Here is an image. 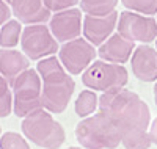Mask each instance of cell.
Returning a JSON list of instances; mask_svg holds the SVG:
<instances>
[{
  "label": "cell",
  "instance_id": "obj_1",
  "mask_svg": "<svg viewBox=\"0 0 157 149\" xmlns=\"http://www.w3.org/2000/svg\"><path fill=\"white\" fill-rule=\"evenodd\" d=\"M98 112L107 115L121 133V144L126 149H149V105L137 93L126 88L104 91L99 96Z\"/></svg>",
  "mask_w": 157,
  "mask_h": 149
},
{
  "label": "cell",
  "instance_id": "obj_2",
  "mask_svg": "<svg viewBox=\"0 0 157 149\" xmlns=\"http://www.w3.org/2000/svg\"><path fill=\"white\" fill-rule=\"evenodd\" d=\"M36 71L43 80L41 104L50 113H63L69 105L75 90V82L71 74L64 69L57 55H50L39 60Z\"/></svg>",
  "mask_w": 157,
  "mask_h": 149
},
{
  "label": "cell",
  "instance_id": "obj_3",
  "mask_svg": "<svg viewBox=\"0 0 157 149\" xmlns=\"http://www.w3.org/2000/svg\"><path fill=\"white\" fill-rule=\"evenodd\" d=\"M75 138L83 149H115L121 144L116 124L101 112L82 118L75 126Z\"/></svg>",
  "mask_w": 157,
  "mask_h": 149
},
{
  "label": "cell",
  "instance_id": "obj_4",
  "mask_svg": "<svg viewBox=\"0 0 157 149\" xmlns=\"http://www.w3.org/2000/svg\"><path fill=\"white\" fill-rule=\"evenodd\" d=\"M24 137L33 144L44 149H58L66 141V132L63 126L54 119L46 108L32 112L24 118L21 124Z\"/></svg>",
  "mask_w": 157,
  "mask_h": 149
},
{
  "label": "cell",
  "instance_id": "obj_5",
  "mask_svg": "<svg viewBox=\"0 0 157 149\" xmlns=\"http://www.w3.org/2000/svg\"><path fill=\"white\" fill-rule=\"evenodd\" d=\"M13 90V112L17 118H25L35 110L43 108V80L36 69H25L10 83Z\"/></svg>",
  "mask_w": 157,
  "mask_h": 149
},
{
  "label": "cell",
  "instance_id": "obj_6",
  "mask_svg": "<svg viewBox=\"0 0 157 149\" xmlns=\"http://www.w3.org/2000/svg\"><path fill=\"white\" fill-rule=\"evenodd\" d=\"M129 82V72L124 64H113L104 60H94L82 72V83L94 91H110L124 88Z\"/></svg>",
  "mask_w": 157,
  "mask_h": 149
},
{
  "label": "cell",
  "instance_id": "obj_7",
  "mask_svg": "<svg viewBox=\"0 0 157 149\" xmlns=\"http://www.w3.org/2000/svg\"><path fill=\"white\" fill-rule=\"evenodd\" d=\"M21 47L32 61L55 55L60 49L58 41L50 33L49 25L44 24H32L25 27L21 36Z\"/></svg>",
  "mask_w": 157,
  "mask_h": 149
},
{
  "label": "cell",
  "instance_id": "obj_8",
  "mask_svg": "<svg viewBox=\"0 0 157 149\" xmlns=\"http://www.w3.org/2000/svg\"><path fill=\"white\" fill-rule=\"evenodd\" d=\"M116 29L118 33L129 41L149 44L157 38V19L154 16H145L126 10L120 13Z\"/></svg>",
  "mask_w": 157,
  "mask_h": 149
},
{
  "label": "cell",
  "instance_id": "obj_9",
  "mask_svg": "<svg viewBox=\"0 0 157 149\" xmlns=\"http://www.w3.org/2000/svg\"><path fill=\"white\" fill-rule=\"evenodd\" d=\"M96 47L82 36L63 43V46L58 49V58L71 75H80L96 60Z\"/></svg>",
  "mask_w": 157,
  "mask_h": 149
},
{
  "label": "cell",
  "instance_id": "obj_10",
  "mask_svg": "<svg viewBox=\"0 0 157 149\" xmlns=\"http://www.w3.org/2000/svg\"><path fill=\"white\" fill-rule=\"evenodd\" d=\"M82 10L74 6L54 13L49 19V29L58 43H66L82 35Z\"/></svg>",
  "mask_w": 157,
  "mask_h": 149
},
{
  "label": "cell",
  "instance_id": "obj_11",
  "mask_svg": "<svg viewBox=\"0 0 157 149\" xmlns=\"http://www.w3.org/2000/svg\"><path fill=\"white\" fill-rule=\"evenodd\" d=\"M118 17L120 13L113 11L107 16H83V24H82V35L88 43H91L94 47L101 46L105 39H109L116 25H118Z\"/></svg>",
  "mask_w": 157,
  "mask_h": 149
},
{
  "label": "cell",
  "instance_id": "obj_12",
  "mask_svg": "<svg viewBox=\"0 0 157 149\" xmlns=\"http://www.w3.org/2000/svg\"><path fill=\"white\" fill-rule=\"evenodd\" d=\"M130 66L135 78L145 83L157 82V49L149 44H141L135 47L132 57H130Z\"/></svg>",
  "mask_w": 157,
  "mask_h": 149
},
{
  "label": "cell",
  "instance_id": "obj_13",
  "mask_svg": "<svg viewBox=\"0 0 157 149\" xmlns=\"http://www.w3.org/2000/svg\"><path fill=\"white\" fill-rule=\"evenodd\" d=\"M135 50V43L126 39L120 33H113L98 49V57L107 63L126 64Z\"/></svg>",
  "mask_w": 157,
  "mask_h": 149
},
{
  "label": "cell",
  "instance_id": "obj_14",
  "mask_svg": "<svg viewBox=\"0 0 157 149\" xmlns=\"http://www.w3.org/2000/svg\"><path fill=\"white\" fill-rule=\"evenodd\" d=\"M11 13L21 24H46L52 17V11L43 0H11Z\"/></svg>",
  "mask_w": 157,
  "mask_h": 149
},
{
  "label": "cell",
  "instance_id": "obj_15",
  "mask_svg": "<svg viewBox=\"0 0 157 149\" xmlns=\"http://www.w3.org/2000/svg\"><path fill=\"white\" fill-rule=\"evenodd\" d=\"M30 67V58L14 49H0V74L11 83L21 72Z\"/></svg>",
  "mask_w": 157,
  "mask_h": 149
},
{
  "label": "cell",
  "instance_id": "obj_16",
  "mask_svg": "<svg viewBox=\"0 0 157 149\" xmlns=\"http://www.w3.org/2000/svg\"><path fill=\"white\" fill-rule=\"evenodd\" d=\"M22 24L17 19H10L0 27V47L13 49L21 43L22 36Z\"/></svg>",
  "mask_w": 157,
  "mask_h": 149
},
{
  "label": "cell",
  "instance_id": "obj_17",
  "mask_svg": "<svg viewBox=\"0 0 157 149\" xmlns=\"http://www.w3.org/2000/svg\"><path fill=\"white\" fill-rule=\"evenodd\" d=\"M98 105H99V96L96 94L94 90L88 88V90H83L77 96V99L74 102V112L77 116L86 118L98 110Z\"/></svg>",
  "mask_w": 157,
  "mask_h": 149
},
{
  "label": "cell",
  "instance_id": "obj_18",
  "mask_svg": "<svg viewBox=\"0 0 157 149\" xmlns=\"http://www.w3.org/2000/svg\"><path fill=\"white\" fill-rule=\"evenodd\" d=\"M120 0H80L78 5L85 14L90 16H107L116 11Z\"/></svg>",
  "mask_w": 157,
  "mask_h": 149
},
{
  "label": "cell",
  "instance_id": "obj_19",
  "mask_svg": "<svg viewBox=\"0 0 157 149\" xmlns=\"http://www.w3.org/2000/svg\"><path fill=\"white\" fill-rule=\"evenodd\" d=\"M126 10L145 16L157 14V0H121Z\"/></svg>",
  "mask_w": 157,
  "mask_h": 149
},
{
  "label": "cell",
  "instance_id": "obj_20",
  "mask_svg": "<svg viewBox=\"0 0 157 149\" xmlns=\"http://www.w3.org/2000/svg\"><path fill=\"white\" fill-rule=\"evenodd\" d=\"M13 112V93L10 82L0 74V118H6Z\"/></svg>",
  "mask_w": 157,
  "mask_h": 149
},
{
  "label": "cell",
  "instance_id": "obj_21",
  "mask_svg": "<svg viewBox=\"0 0 157 149\" xmlns=\"http://www.w3.org/2000/svg\"><path fill=\"white\" fill-rule=\"evenodd\" d=\"M0 149H30V144L21 133L5 132L0 135Z\"/></svg>",
  "mask_w": 157,
  "mask_h": 149
},
{
  "label": "cell",
  "instance_id": "obj_22",
  "mask_svg": "<svg viewBox=\"0 0 157 149\" xmlns=\"http://www.w3.org/2000/svg\"><path fill=\"white\" fill-rule=\"evenodd\" d=\"M43 2L52 13H57V11H61V10L74 8L80 0H43Z\"/></svg>",
  "mask_w": 157,
  "mask_h": 149
},
{
  "label": "cell",
  "instance_id": "obj_23",
  "mask_svg": "<svg viewBox=\"0 0 157 149\" xmlns=\"http://www.w3.org/2000/svg\"><path fill=\"white\" fill-rule=\"evenodd\" d=\"M11 16H13V13H11L10 3H6L5 0H0V27H2L6 21H10Z\"/></svg>",
  "mask_w": 157,
  "mask_h": 149
},
{
  "label": "cell",
  "instance_id": "obj_24",
  "mask_svg": "<svg viewBox=\"0 0 157 149\" xmlns=\"http://www.w3.org/2000/svg\"><path fill=\"white\" fill-rule=\"evenodd\" d=\"M149 138H151V143L157 146V118H154L149 124Z\"/></svg>",
  "mask_w": 157,
  "mask_h": 149
},
{
  "label": "cell",
  "instance_id": "obj_25",
  "mask_svg": "<svg viewBox=\"0 0 157 149\" xmlns=\"http://www.w3.org/2000/svg\"><path fill=\"white\" fill-rule=\"evenodd\" d=\"M152 96H154V102H155V105H157V82H155V85H154V88H152Z\"/></svg>",
  "mask_w": 157,
  "mask_h": 149
},
{
  "label": "cell",
  "instance_id": "obj_26",
  "mask_svg": "<svg viewBox=\"0 0 157 149\" xmlns=\"http://www.w3.org/2000/svg\"><path fill=\"white\" fill-rule=\"evenodd\" d=\"M66 149H83V147H78V146H69V147H66Z\"/></svg>",
  "mask_w": 157,
  "mask_h": 149
},
{
  "label": "cell",
  "instance_id": "obj_27",
  "mask_svg": "<svg viewBox=\"0 0 157 149\" xmlns=\"http://www.w3.org/2000/svg\"><path fill=\"white\" fill-rule=\"evenodd\" d=\"M155 49H157V38H155Z\"/></svg>",
  "mask_w": 157,
  "mask_h": 149
},
{
  "label": "cell",
  "instance_id": "obj_28",
  "mask_svg": "<svg viewBox=\"0 0 157 149\" xmlns=\"http://www.w3.org/2000/svg\"><path fill=\"white\" fill-rule=\"evenodd\" d=\"M5 2H6V3H10V2H11V0H5Z\"/></svg>",
  "mask_w": 157,
  "mask_h": 149
},
{
  "label": "cell",
  "instance_id": "obj_29",
  "mask_svg": "<svg viewBox=\"0 0 157 149\" xmlns=\"http://www.w3.org/2000/svg\"><path fill=\"white\" fill-rule=\"evenodd\" d=\"M0 135H2V127H0Z\"/></svg>",
  "mask_w": 157,
  "mask_h": 149
}]
</instances>
